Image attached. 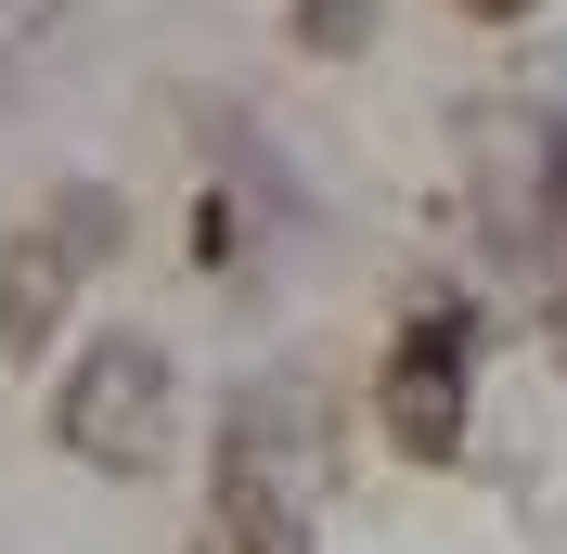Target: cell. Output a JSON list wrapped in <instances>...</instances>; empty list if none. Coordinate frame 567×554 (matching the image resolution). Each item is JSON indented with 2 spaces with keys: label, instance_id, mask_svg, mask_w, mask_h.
Returning <instances> with one entry per match:
<instances>
[{
  "label": "cell",
  "instance_id": "cell-1",
  "mask_svg": "<svg viewBox=\"0 0 567 554\" xmlns=\"http://www.w3.org/2000/svg\"><path fill=\"white\" fill-rule=\"evenodd\" d=\"M65 451L142 478L168 451V348L155 336H91V361L65 375Z\"/></svg>",
  "mask_w": 567,
  "mask_h": 554
},
{
  "label": "cell",
  "instance_id": "cell-2",
  "mask_svg": "<svg viewBox=\"0 0 567 554\" xmlns=\"http://www.w3.org/2000/svg\"><path fill=\"white\" fill-rule=\"evenodd\" d=\"M388 439L413 451V464H452L464 451V348H452V322L400 336V361H388Z\"/></svg>",
  "mask_w": 567,
  "mask_h": 554
},
{
  "label": "cell",
  "instance_id": "cell-3",
  "mask_svg": "<svg viewBox=\"0 0 567 554\" xmlns=\"http://www.w3.org/2000/svg\"><path fill=\"white\" fill-rule=\"evenodd\" d=\"M78 258H91V245H78L65 219H52V233H27L13 258H0V348H39V336H65Z\"/></svg>",
  "mask_w": 567,
  "mask_h": 554
},
{
  "label": "cell",
  "instance_id": "cell-4",
  "mask_svg": "<svg viewBox=\"0 0 567 554\" xmlns=\"http://www.w3.org/2000/svg\"><path fill=\"white\" fill-rule=\"evenodd\" d=\"M297 39L310 52H361L374 39V0H297Z\"/></svg>",
  "mask_w": 567,
  "mask_h": 554
},
{
  "label": "cell",
  "instance_id": "cell-5",
  "mask_svg": "<svg viewBox=\"0 0 567 554\" xmlns=\"http://www.w3.org/2000/svg\"><path fill=\"white\" fill-rule=\"evenodd\" d=\"M464 13H491V27H503V13H529V0H464Z\"/></svg>",
  "mask_w": 567,
  "mask_h": 554
}]
</instances>
